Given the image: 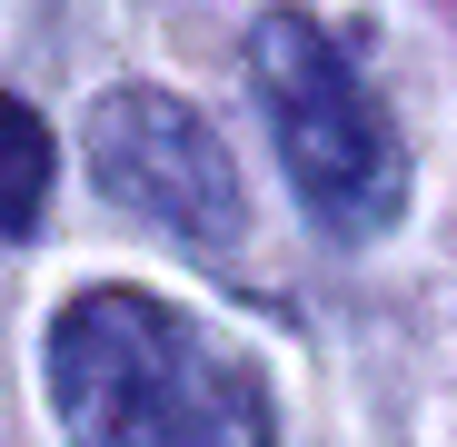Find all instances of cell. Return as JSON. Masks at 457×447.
<instances>
[{
	"instance_id": "cell-1",
	"label": "cell",
	"mask_w": 457,
	"mask_h": 447,
	"mask_svg": "<svg viewBox=\"0 0 457 447\" xmlns=\"http://www.w3.org/2000/svg\"><path fill=\"white\" fill-rule=\"evenodd\" d=\"M40 368L70 447H278L259 368L149 288H80Z\"/></svg>"
},
{
	"instance_id": "cell-2",
	"label": "cell",
	"mask_w": 457,
	"mask_h": 447,
	"mask_svg": "<svg viewBox=\"0 0 457 447\" xmlns=\"http://www.w3.org/2000/svg\"><path fill=\"white\" fill-rule=\"evenodd\" d=\"M249 80H259V110H269L288 189L338 239L388 229L398 199H408V149H398V120L378 110V90L358 80V60L309 11H269L249 30Z\"/></svg>"
},
{
	"instance_id": "cell-3",
	"label": "cell",
	"mask_w": 457,
	"mask_h": 447,
	"mask_svg": "<svg viewBox=\"0 0 457 447\" xmlns=\"http://www.w3.org/2000/svg\"><path fill=\"white\" fill-rule=\"evenodd\" d=\"M90 179H100V199L160 219V229L189 239V249H228L249 229V199H239L228 149L170 90H110L90 110Z\"/></svg>"
},
{
	"instance_id": "cell-4",
	"label": "cell",
	"mask_w": 457,
	"mask_h": 447,
	"mask_svg": "<svg viewBox=\"0 0 457 447\" xmlns=\"http://www.w3.org/2000/svg\"><path fill=\"white\" fill-rule=\"evenodd\" d=\"M40 199H50V129L21 100H0V239H30Z\"/></svg>"
}]
</instances>
